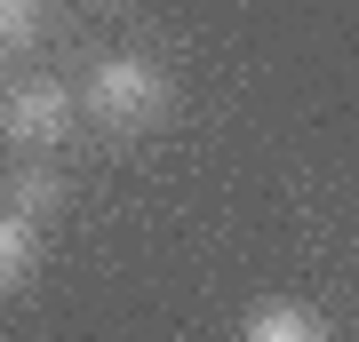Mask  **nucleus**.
Segmentation results:
<instances>
[{
    "instance_id": "1",
    "label": "nucleus",
    "mask_w": 359,
    "mask_h": 342,
    "mask_svg": "<svg viewBox=\"0 0 359 342\" xmlns=\"http://www.w3.org/2000/svg\"><path fill=\"white\" fill-rule=\"evenodd\" d=\"M72 104L128 136V127H152L168 104H176V80H168L152 56H104V64H88V80H80Z\"/></svg>"
},
{
    "instance_id": "2",
    "label": "nucleus",
    "mask_w": 359,
    "mask_h": 342,
    "mask_svg": "<svg viewBox=\"0 0 359 342\" xmlns=\"http://www.w3.org/2000/svg\"><path fill=\"white\" fill-rule=\"evenodd\" d=\"M80 120V104L65 80H16L8 96H0V136L25 143V152H48V143H65Z\"/></svg>"
},
{
    "instance_id": "3",
    "label": "nucleus",
    "mask_w": 359,
    "mask_h": 342,
    "mask_svg": "<svg viewBox=\"0 0 359 342\" xmlns=\"http://www.w3.org/2000/svg\"><path fill=\"white\" fill-rule=\"evenodd\" d=\"M56 207H65V183H56L48 167H25V176L8 183V207H0V215H16V223H32V231H40Z\"/></svg>"
},
{
    "instance_id": "4",
    "label": "nucleus",
    "mask_w": 359,
    "mask_h": 342,
    "mask_svg": "<svg viewBox=\"0 0 359 342\" xmlns=\"http://www.w3.org/2000/svg\"><path fill=\"white\" fill-rule=\"evenodd\" d=\"M248 342H327V327L304 303H264L256 318H248Z\"/></svg>"
},
{
    "instance_id": "5",
    "label": "nucleus",
    "mask_w": 359,
    "mask_h": 342,
    "mask_svg": "<svg viewBox=\"0 0 359 342\" xmlns=\"http://www.w3.org/2000/svg\"><path fill=\"white\" fill-rule=\"evenodd\" d=\"M32 263H40V231L32 223H16V215H0V294H16L32 279Z\"/></svg>"
},
{
    "instance_id": "6",
    "label": "nucleus",
    "mask_w": 359,
    "mask_h": 342,
    "mask_svg": "<svg viewBox=\"0 0 359 342\" xmlns=\"http://www.w3.org/2000/svg\"><path fill=\"white\" fill-rule=\"evenodd\" d=\"M40 40V0H0V56L32 48Z\"/></svg>"
}]
</instances>
